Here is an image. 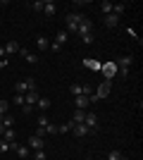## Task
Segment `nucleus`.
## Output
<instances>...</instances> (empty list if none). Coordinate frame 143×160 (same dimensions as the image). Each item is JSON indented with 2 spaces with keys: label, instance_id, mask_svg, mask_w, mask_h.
Returning a JSON list of instances; mask_svg holds the SVG:
<instances>
[{
  "label": "nucleus",
  "instance_id": "nucleus-1",
  "mask_svg": "<svg viewBox=\"0 0 143 160\" xmlns=\"http://www.w3.org/2000/svg\"><path fill=\"white\" fill-rule=\"evenodd\" d=\"M100 74L105 77V81H112V77L117 74V65H115V60L102 62V65H100Z\"/></svg>",
  "mask_w": 143,
  "mask_h": 160
},
{
  "label": "nucleus",
  "instance_id": "nucleus-2",
  "mask_svg": "<svg viewBox=\"0 0 143 160\" xmlns=\"http://www.w3.org/2000/svg\"><path fill=\"white\" fill-rule=\"evenodd\" d=\"M79 19H81V14L69 12L67 19H64V24H67V29H64V31H67V33H76V29H79Z\"/></svg>",
  "mask_w": 143,
  "mask_h": 160
},
{
  "label": "nucleus",
  "instance_id": "nucleus-3",
  "mask_svg": "<svg viewBox=\"0 0 143 160\" xmlns=\"http://www.w3.org/2000/svg\"><path fill=\"white\" fill-rule=\"evenodd\" d=\"M72 134L81 139V136H93L95 132H93V129H88L86 124H83V122H74V124H72Z\"/></svg>",
  "mask_w": 143,
  "mask_h": 160
},
{
  "label": "nucleus",
  "instance_id": "nucleus-4",
  "mask_svg": "<svg viewBox=\"0 0 143 160\" xmlns=\"http://www.w3.org/2000/svg\"><path fill=\"white\" fill-rule=\"evenodd\" d=\"M76 33H79V36L93 33V22H91L88 17H83V14H81V19H79V29H76Z\"/></svg>",
  "mask_w": 143,
  "mask_h": 160
},
{
  "label": "nucleus",
  "instance_id": "nucleus-5",
  "mask_svg": "<svg viewBox=\"0 0 143 160\" xmlns=\"http://www.w3.org/2000/svg\"><path fill=\"white\" fill-rule=\"evenodd\" d=\"M83 124H86L88 129H93V132H98V115H95V112H86Z\"/></svg>",
  "mask_w": 143,
  "mask_h": 160
},
{
  "label": "nucleus",
  "instance_id": "nucleus-6",
  "mask_svg": "<svg viewBox=\"0 0 143 160\" xmlns=\"http://www.w3.org/2000/svg\"><path fill=\"white\" fill-rule=\"evenodd\" d=\"M88 105H91V103H88V96H76V98H74V108H76V110H88Z\"/></svg>",
  "mask_w": 143,
  "mask_h": 160
},
{
  "label": "nucleus",
  "instance_id": "nucleus-7",
  "mask_svg": "<svg viewBox=\"0 0 143 160\" xmlns=\"http://www.w3.org/2000/svg\"><path fill=\"white\" fill-rule=\"evenodd\" d=\"M38 98H41V96H38V88H31V91L24 93V103H26V105H36Z\"/></svg>",
  "mask_w": 143,
  "mask_h": 160
},
{
  "label": "nucleus",
  "instance_id": "nucleus-8",
  "mask_svg": "<svg viewBox=\"0 0 143 160\" xmlns=\"http://www.w3.org/2000/svg\"><path fill=\"white\" fill-rule=\"evenodd\" d=\"M19 43L17 41H7L5 43V55H19Z\"/></svg>",
  "mask_w": 143,
  "mask_h": 160
},
{
  "label": "nucleus",
  "instance_id": "nucleus-9",
  "mask_svg": "<svg viewBox=\"0 0 143 160\" xmlns=\"http://www.w3.org/2000/svg\"><path fill=\"white\" fill-rule=\"evenodd\" d=\"M26 146L31 148V151H43V139H41V136H36V134H34V136L29 139V143H26Z\"/></svg>",
  "mask_w": 143,
  "mask_h": 160
},
{
  "label": "nucleus",
  "instance_id": "nucleus-10",
  "mask_svg": "<svg viewBox=\"0 0 143 160\" xmlns=\"http://www.w3.org/2000/svg\"><path fill=\"white\" fill-rule=\"evenodd\" d=\"M19 55H21L26 62H31V65H36V62H38V55H36V53H29L26 48H19Z\"/></svg>",
  "mask_w": 143,
  "mask_h": 160
},
{
  "label": "nucleus",
  "instance_id": "nucleus-11",
  "mask_svg": "<svg viewBox=\"0 0 143 160\" xmlns=\"http://www.w3.org/2000/svg\"><path fill=\"white\" fill-rule=\"evenodd\" d=\"M110 86H112V84H110V81H102L100 86L95 88V96H98V98H105V96L110 93Z\"/></svg>",
  "mask_w": 143,
  "mask_h": 160
},
{
  "label": "nucleus",
  "instance_id": "nucleus-12",
  "mask_svg": "<svg viewBox=\"0 0 143 160\" xmlns=\"http://www.w3.org/2000/svg\"><path fill=\"white\" fill-rule=\"evenodd\" d=\"M55 12H57V5H55L53 0H45V2H43V14H48V17H53Z\"/></svg>",
  "mask_w": 143,
  "mask_h": 160
},
{
  "label": "nucleus",
  "instance_id": "nucleus-13",
  "mask_svg": "<svg viewBox=\"0 0 143 160\" xmlns=\"http://www.w3.org/2000/svg\"><path fill=\"white\" fill-rule=\"evenodd\" d=\"M34 108H38L41 112H45L48 108H50V98H45V96H41V98L36 100V105H34Z\"/></svg>",
  "mask_w": 143,
  "mask_h": 160
},
{
  "label": "nucleus",
  "instance_id": "nucleus-14",
  "mask_svg": "<svg viewBox=\"0 0 143 160\" xmlns=\"http://www.w3.org/2000/svg\"><path fill=\"white\" fill-rule=\"evenodd\" d=\"M117 24H119V17H117V14H105V27L107 29H115Z\"/></svg>",
  "mask_w": 143,
  "mask_h": 160
},
{
  "label": "nucleus",
  "instance_id": "nucleus-15",
  "mask_svg": "<svg viewBox=\"0 0 143 160\" xmlns=\"http://www.w3.org/2000/svg\"><path fill=\"white\" fill-rule=\"evenodd\" d=\"M0 124H2L5 129H10V127L14 124V117H12L10 112H7V115H2V117H0Z\"/></svg>",
  "mask_w": 143,
  "mask_h": 160
},
{
  "label": "nucleus",
  "instance_id": "nucleus-16",
  "mask_svg": "<svg viewBox=\"0 0 143 160\" xmlns=\"http://www.w3.org/2000/svg\"><path fill=\"white\" fill-rule=\"evenodd\" d=\"M36 46H38V50H48V48H50V41H48L45 36H38V38H36Z\"/></svg>",
  "mask_w": 143,
  "mask_h": 160
},
{
  "label": "nucleus",
  "instance_id": "nucleus-17",
  "mask_svg": "<svg viewBox=\"0 0 143 160\" xmlns=\"http://www.w3.org/2000/svg\"><path fill=\"white\" fill-rule=\"evenodd\" d=\"M86 112H88V110H74L72 122H83V120H86Z\"/></svg>",
  "mask_w": 143,
  "mask_h": 160
},
{
  "label": "nucleus",
  "instance_id": "nucleus-18",
  "mask_svg": "<svg viewBox=\"0 0 143 160\" xmlns=\"http://www.w3.org/2000/svg\"><path fill=\"white\" fill-rule=\"evenodd\" d=\"M100 12L102 14H112V2H110V0H102L100 2Z\"/></svg>",
  "mask_w": 143,
  "mask_h": 160
},
{
  "label": "nucleus",
  "instance_id": "nucleus-19",
  "mask_svg": "<svg viewBox=\"0 0 143 160\" xmlns=\"http://www.w3.org/2000/svg\"><path fill=\"white\" fill-rule=\"evenodd\" d=\"M107 160H126V158H124V155L119 153L117 148H112V151H110V153H107Z\"/></svg>",
  "mask_w": 143,
  "mask_h": 160
},
{
  "label": "nucleus",
  "instance_id": "nucleus-20",
  "mask_svg": "<svg viewBox=\"0 0 143 160\" xmlns=\"http://www.w3.org/2000/svg\"><path fill=\"white\" fill-rule=\"evenodd\" d=\"M67 38H69V33H67V31H57V36H55V41H57L60 46H64V43H67Z\"/></svg>",
  "mask_w": 143,
  "mask_h": 160
},
{
  "label": "nucleus",
  "instance_id": "nucleus-21",
  "mask_svg": "<svg viewBox=\"0 0 143 160\" xmlns=\"http://www.w3.org/2000/svg\"><path fill=\"white\" fill-rule=\"evenodd\" d=\"M69 91H72V96L76 98V96L83 93V86H81V84H72V86H69Z\"/></svg>",
  "mask_w": 143,
  "mask_h": 160
},
{
  "label": "nucleus",
  "instance_id": "nucleus-22",
  "mask_svg": "<svg viewBox=\"0 0 143 160\" xmlns=\"http://www.w3.org/2000/svg\"><path fill=\"white\" fill-rule=\"evenodd\" d=\"M43 132H45V136H55V134H57V124H45Z\"/></svg>",
  "mask_w": 143,
  "mask_h": 160
},
{
  "label": "nucleus",
  "instance_id": "nucleus-23",
  "mask_svg": "<svg viewBox=\"0 0 143 160\" xmlns=\"http://www.w3.org/2000/svg\"><path fill=\"white\" fill-rule=\"evenodd\" d=\"M72 124H74L72 120H69L67 124H60V127H57V134H67V132H72Z\"/></svg>",
  "mask_w": 143,
  "mask_h": 160
},
{
  "label": "nucleus",
  "instance_id": "nucleus-24",
  "mask_svg": "<svg viewBox=\"0 0 143 160\" xmlns=\"http://www.w3.org/2000/svg\"><path fill=\"white\" fill-rule=\"evenodd\" d=\"M2 134H5V141H14V139H17V132H14L12 127H10V129H5Z\"/></svg>",
  "mask_w": 143,
  "mask_h": 160
},
{
  "label": "nucleus",
  "instance_id": "nucleus-25",
  "mask_svg": "<svg viewBox=\"0 0 143 160\" xmlns=\"http://www.w3.org/2000/svg\"><path fill=\"white\" fill-rule=\"evenodd\" d=\"M124 7H126V5H122V2H117V5H112V14H117V17H119V14L124 12Z\"/></svg>",
  "mask_w": 143,
  "mask_h": 160
},
{
  "label": "nucleus",
  "instance_id": "nucleus-26",
  "mask_svg": "<svg viewBox=\"0 0 143 160\" xmlns=\"http://www.w3.org/2000/svg\"><path fill=\"white\" fill-rule=\"evenodd\" d=\"M83 65L91 67V69H100V62H98V60H83Z\"/></svg>",
  "mask_w": 143,
  "mask_h": 160
},
{
  "label": "nucleus",
  "instance_id": "nucleus-27",
  "mask_svg": "<svg viewBox=\"0 0 143 160\" xmlns=\"http://www.w3.org/2000/svg\"><path fill=\"white\" fill-rule=\"evenodd\" d=\"M31 160H45V151H34V153H31Z\"/></svg>",
  "mask_w": 143,
  "mask_h": 160
},
{
  "label": "nucleus",
  "instance_id": "nucleus-28",
  "mask_svg": "<svg viewBox=\"0 0 143 160\" xmlns=\"http://www.w3.org/2000/svg\"><path fill=\"white\" fill-rule=\"evenodd\" d=\"M7 110H10V103H7V100H0V117L7 115Z\"/></svg>",
  "mask_w": 143,
  "mask_h": 160
},
{
  "label": "nucleus",
  "instance_id": "nucleus-29",
  "mask_svg": "<svg viewBox=\"0 0 143 160\" xmlns=\"http://www.w3.org/2000/svg\"><path fill=\"white\" fill-rule=\"evenodd\" d=\"M79 38H81V43H86V46H88V43H93V33H86V36H79Z\"/></svg>",
  "mask_w": 143,
  "mask_h": 160
},
{
  "label": "nucleus",
  "instance_id": "nucleus-30",
  "mask_svg": "<svg viewBox=\"0 0 143 160\" xmlns=\"http://www.w3.org/2000/svg\"><path fill=\"white\" fill-rule=\"evenodd\" d=\"M45 124H50V120L45 117V112H41V117H38V127H45Z\"/></svg>",
  "mask_w": 143,
  "mask_h": 160
},
{
  "label": "nucleus",
  "instance_id": "nucleus-31",
  "mask_svg": "<svg viewBox=\"0 0 143 160\" xmlns=\"http://www.w3.org/2000/svg\"><path fill=\"white\" fill-rule=\"evenodd\" d=\"M7 151H10V141H0V153H7Z\"/></svg>",
  "mask_w": 143,
  "mask_h": 160
},
{
  "label": "nucleus",
  "instance_id": "nucleus-32",
  "mask_svg": "<svg viewBox=\"0 0 143 160\" xmlns=\"http://www.w3.org/2000/svg\"><path fill=\"white\" fill-rule=\"evenodd\" d=\"M48 50H53V53H60V50H62V46H60V43H57V41H53V43H50V48H48Z\"/></svg>",
  "mask_w": 143,
  "mask_h": 160
},
{
  "label": "nucleus",
  "instance_id": "nucleus-33",
  "mask_svg": "<svg viewBox=\"0 0 143 160\" xmlns=\"http://www.w3.org/2000/svg\"><path fill=\"white\" fill-rule=\"evenodd\" d=\"M12 103H17V105H24V96H17V93H14Z\"/></svg>",
  "mask_w": 143,
  "mask_h": 160
},
{
  "label": "nucleus",
  "instance_id": "nucleus-34",
  "mask_svg": "<svg viewBox=\"0 0 143 160\" xmlns=\"http://www.w3.org/2000/svg\"><path fill=\"white\" fill-rule=\"evenodd\" d=\"M21 110H24V115H31V112H34V105H26V103H24Z\"/></svg>",
  "mask_w": 143,
  "mask_h": 160
},
{
  "label": "nucleus",
  "instance_id": "nucleus-35",
  "mask_svg": "<svg viewBox=\"0 0 143 160\" xmlns=\"http://www.w3.org/2000/svg\"><path fill=\"white\" fill-rule=\"evenodd\" d=\"M36 10V12H43V2H34V5H31Z\"/></svg>",
  "mask_w": 143,
  "mask_h": 160
},
{
  "label": "nucleus",
  "instance_id": "nucleus-36",
  "mask_svg": "<svg viewBox=\"0 0 143 160\" xmlns=\"http://www.w3.org/2000/svg\"><path fill=\"white\" fill-rule=\"evenodd\" d=\"M7 55H5V46H0V60H5Z\"/></svg>",
  "mask_w": 143,
  "mask_h": 160
},
{
  "label": "nucleus",
  "instance_id": "nucleus-37",
  "mask_svg": "<svg viewBox=\"0 0 143 160\" xmlns=\"http://www.w3.org/2000/svg\"><path fill=\"white\" fill-rule=\"evenodd\" d=\"M7 65H10V62H7V58H5V60H0V69H2V67H7Z\"/></svg>",
  "mask_w": 143,
  "mask_h": 160
},
{
  "label": "nucleus",
  "instance_id": "nucleus-38",
  "mask_svg": "<svg viewBox=\"0 0 143 160\" xmlns=\"http://www.w3.org/2000/svg\"><path fill=\"white\" fill-rule=\"evenodd\" d=\"M2 132H5V127H2V124H0V134H2Z\"/></svg>",
  "mask_w": 143,
  "mask_h": 160
},
{
  "label": "nucleus",
  "instance_id": "nucleus-39",
  "mask_svg": "<svg viewBox=\"0 0 143 160\" xmlns=\"http://www.w3.org/2000/svg\"><path fill=\"white\" fill-rule=\"evenodd\" d=\"M83 160H93V158H83Z\"/></svg>",
  "mask_w": 143,
  "mask_h": 160
}]
</instances>
